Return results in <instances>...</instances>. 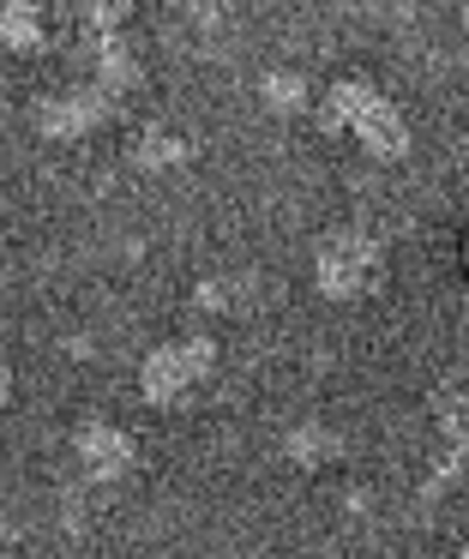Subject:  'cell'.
Segmentation results:
<instances>
[{"label": "cell", "mask_w": 469, "mask_h": 559, "mask_svg": "<svg viewBox=\"0 0 469 559\" xmlns=\"http://www.w3.org/2000/svg\"><path fill=\"white\" fill-rule=\"evenodd\" d=\"M319 127L325 133H349L373 163H403L409 157V121L379 85H367L361 73L349 79H331V91L319 97Z\"/></svg>", "instance_id": "6da1fadb"}, {"label": "cell", "mask_w": 469, "mask_h": 559, "mask_svg": "<svg viewBox=\"0 0 469 559\" xmlns=\"http://www.w3.org/2000/svg\"><path fill=\"white\" fill-rule=\"evenodd\" d=\"M211 367H216V343L204 337V331H192V337H168V343H156V349L144 355L139 397L151 403V409H175V403H187L192 391L211 379Z\"/></svg>", "instance_id": "7a4b0ae2"}, {"label": "cell", "mask_w": 469, "mask_h": 559, "mask_svg": "<svg viewBox=\"0 0 469 559\" xmlns=\"http://www.w3.org/2000/svg\"><path fill=\"white\" fill-rule=\"evenodd\" d=\"M385 271V247L367 229H331L313 247V289L325 301H361Z\"/></svg>", "instance_id": "3957f363"}, {"label": "cell", "mask_w": 469, "mask_h": 559, "mask_svg": "<svg viewBox=\"0 0 469 559\" xmlns=\"http://www.w3.org/2000/svg\"><path fill=\"white\" fill-rule=\"evenodd\" d=\"M115 109H120V103L108 97L103 85H91V79H84V85H67V91H55V97H43L31 121H36V133H43V139H60V145H67V139L96 133V127H103Z\"/></svg>", "instance_id": "277c9868"}, {"label": "cell", "mask_w": 469, "mask_h": 559, "mask_svg": "<svg viewBox=\"0 0 469 559\" xmlns=\"http://www.w3.org/2000/svg\"><path fill=\"white\" fill-rule=\"evenodd\" d=\"M72 457H79V469L91 475V481H120V475H132V463H139V445H132L127 427L91 415V421H79V433H72Z\"/></svg>", "instance_id": "5b68a950"}, {"label": "cell", "mask_w": 469, "mask_h": 559, "mask_svg": "<svg viewBox=\"0 0 469 559\" xmlns=\"http://www.w3.org/2000/svg\"><path fill=\"white\" fill-rule=\"evenodd\" d=\"M79 67H84V79H91V85H103L108 97H132V91H139V79H144V67H139V49H132L127 37H84L79 43Z\"/></svg>", "instance_id": "8992f818"}, {"label": "cell", "mask_w": 469, "mask_h": 559, "mask_svg": "<svg viewBox=\"0 0 469 559\" xmlns=\"http://www.w3.org/2000/svg\"><path fill=\"white\" fill-rule=\"evenodd\" d=\"M433 421H439L445 457L433 463V475H427L421 493H445L457 475H469V397H439V403H433Z\"/></svg>", "instance_id": "52a82bcc"}, {"label": "cell", "mask_w": 469, "mask_h": 559, "mask_svg": "<svg viewBox=\"0 0 469 559\" xmlns=\"http://www.w3.org/2000/svg\"><path fill=\"white\" fill-rule=\"evenodd\" d=\"M139 169H151V175H163V169H180V163L192 157V145L175 133V127H163V121H151V127H139V139H132V151H127Z\"/></svg>", "instance_id": "ba28073f"}, {"label": "cell", "mask_w": 469, "mask_h": 559, "mask_svg": "<svg viewBox=\"0 0 469 559\" xmlns=\"http://www.w3.org/2000/svg\"><path fill=\"white\" fill-rule=\"evenodd\" d=\"M0 37H7L12 55H36L48 43V13L43 0H7V13H0Z\"/></svg>", "instance_id": "9c48e42d"}, {"label": "cell", "mask_w": 469, "mask_h": 559, "mask_svg": "<svg viewBox=\"0 0 469 559\" xmlns=\"http://www.w3.org/2000/svg\"><path fill=\"white\" fill-rule=\"evenodd\" d=\"M283 451L301 463V469H325V463H337V457H343V439H337L325 421H301L295 433L283 439Z\"/></svg>", "instance_id": "30bf717a"}, {"label": "cell", "mask_w": 469, "mask_h": 559, "mask_svg": "<svg viewBox=\"0 0 469 559\" xmlns=\"http://www.w3.org/2000/svg\"><path fill=\"white\" fill-rule=\"evenodd\" d=\"M259 103L271 115H301L313 103V91H307V79L301 73H289V67H271V73L259 79Z\"/></svg>", "instance_id": "8fae6325"}, {"label": "cell", "mask_w": 469, "mask_h": 559, "mask_svg": "<svg viewBox=\"0 0 469 559\" xmlns=\"http://www.w3.org/2000/svg\"><path fill=\"white\" fill-rule=\"evenodd\" d=\"M72 19H79L84 37H115L132 19V0H72Z\"/></svg>", "instance_id": "7c38bea8"}, {"label": "cell", "mask_w": 469, "mask_h": 559, "mask_svg": "<svg viewBox=\"0 0 469 559\" xmlns=\"http://www.w3.org/2000/svg\"><path fill=\"white\" fill-rule=\"evenodd\" d=\"M228 7H235V0H187V19H192L199 31H216V25L228 19Z\"/></svg>", "instance_id": "4fadbf2b"}, {"label": "cell", "mask_w": 469, "mask_h": 559, "mask_svg": "<svg viewBox=\"0 0 469 559\" xmlns=\"http://www.w3.org/2000/svg\"><path fill=\"white\" fill-rule=\"evenodd\" d=\"M464 31H469V0H464Z\"/></svg>", "instance_id": "5bb4252c"}, {"label": "cell", "mask_w": 469, "mask_h": 559, "mask_svg": "<svg viewBox=\"0 0 469 559\" xmlns=\"http://www.w3.org/2000/svg\"><path fill=\"white\" fill-rule=\"evenodd\" d=\"M457 559H469V547H464V554H457Z\"/></svg>", "instance_id": "9a60e30c"}]
</instances>
